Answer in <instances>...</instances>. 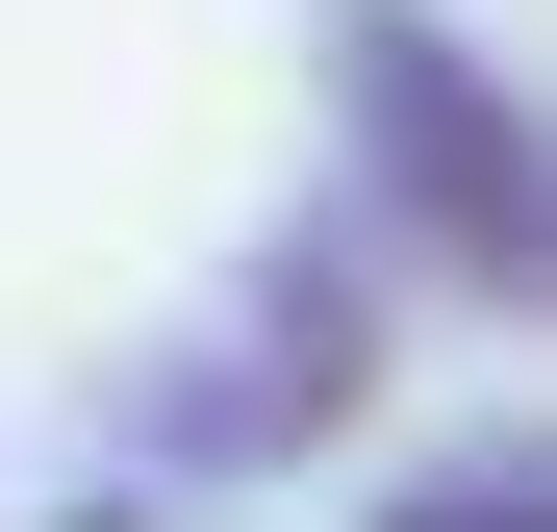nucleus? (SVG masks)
<instances>
[{"label":"nucleus","mask_w":557,"mask_h":532,"mask_svg":"<svg viewBox=\"0 0 557 532\" xmlns=\"http://www.w3.org/2000/svg\"><path fill=\"white\" fill-rule=\"evenodd\" d=\"M355 127H381V203H406L482 305H557V127H532L456 26L381 0V26H355Z\"/></svg>","instance_id":"1"},{"label":"nucleus","mask_w":557,"mask_h":532,"mask_svg":"<svg viewBox=\"0 0 557 532\" xmlns=\"http://www.w3.org/2000/svg\"><path fill=\"white\" fill-rule=\"evenodd\" d=\"M406 532H532V507H406Z\"/></svg>","instance_id":"2"}]
</instances>
